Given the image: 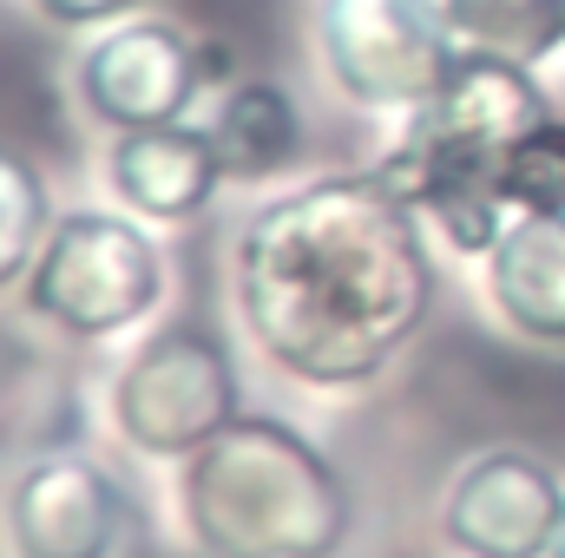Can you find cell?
Masks as SVG:
<instances>
[{
  "label": "cell",
  "instance_id": "1",
  "mask_svg": "<svg viewBox=\"0 0 565 558\" xmlns=\"http://www.w3.org/2000/svg\"><path fill=\"white\" fill-rule=\"evenodd\" d=\"M427 237V217L382 164L309 178L237 230V322L289 382L369 388L434 315L440 270Z\"/></svg>",
  "mask_w": 565,
  "mask_h": 558
},
{
  "label": "cell",
  "instance_id": "2",
  "mask_svg": "<svg viewBox=\"0 0 565 558\" xmlns=\"http://www.w3.org/2000/svg\"><path fill=\"white\" fill-rule=\"evenodd\" d=\"M178 519L204 558H335L355 493L296 420L237 415L178 466Z\"/></svg>",
  "mask_w": 565,
  "mask_h": 558
},
{
  "label": "cell",
  "instance_id": "3",
  "mask_svg": "<svg viewBox=\"0 0 565 558\" xmlns=\"http://www.w3.org/2000/svg\"><path fill=\"white\" fill-rule=\"evenodd\" d=\"M546 119H553V99L540 86V66L460 53L440 93L408 112L382 171L408 191V204L447 250L487 257L513 224V211L500 204V164Z\"/></svg>",
  "mask_w": 565,
  "mask_h": 558
},
{
  "label": "cell",
  "instance_id": "4",
  "mask_svg": "<svg viewBox=\"0 0 565 558\" xmlns=\"http://www.w3.org/2000/svg\"><path fill=\"white\" fill-rule=\"evenodd\" d=\"M164 296V257L126 211H66L53 217L33 277L20 282L26 315L73 342H106L145 322Z\"/></svg>",
  "mask_w": 565,
  "mask_h": 558
},
{
  "label": "cell",
  "instance_id": "5",
  "mask_svg": "<svg viewBox=\"0 0 565 558\" xmlns=\"http://www.w3.org/2000/svg\"><path fill=\"white\" fill-rule=\"evenodd\" d=\"M113 427L145 460H191L244 415V375L204 322L151 329L113 375Z\"/></svg>",
  "mask_w": 565,
  "mask_h": 558
},
{
  "label": "cell",
  "instance_id": "6",
  "mask_svg": "<svg viewBox=\"0 0 565 558\" xmlns=\"http://www.w3.org/2000/svg\"><path fill=\"white\" fill-rule=\"evenodd\" d=\"M316 53L362 112H415L460 60L440 0H316Z\"/></svg>",
  "mask_w": 565,
  "mask_h": 558
},
{
  "label": "cell",
  "instance_id": "7",
  "mask_svg": "<svg viewBox=\"0 0 565 558\" xmlns=\"http://www.w3.org/2000/svg\"><path fill=\"white\" fill-rule=\"evenodd\" d=\"M73 86L106 132H145V126L191 119L211 73H204V46L178 20H119L79 53Z\"/></svg>",
  "mask_w": 565,
  "mask_h": 558
},
{
  "label": "cell",
  "instance_id": "8",
  "mask_svg": "<svg viewBox=\"0 0 565 558\" xmlns=\"http://www.w3.org/2000/svg\"><path fill=\"white\" fill-rule=\"evenodd\" d=\"M565 526V480L526 447H480L440 493V539L460 558H546Z\"/></svg>",
  "mask_w": 565,
  "mask_h": 558
},
{
  "label": "cell",
  "instance_id": "9",
  "mask_svg": "<svg viewBox=\"0 0 565 558\" xmlns=\"http://www.w3.org/2000/svg\"><path fill=\"white\" fill-rule=\"evenodd\" d=\"M7 558H113L126 539V493L93 453H40L0 493Z\"/></svg>",
  "mask_w": 565,
  "mask_h": 558
},
{
  "label": "cell",
  "instance_id": "10",
  "mask_svg": "<svg viewBox=\"0 0 565 558\" xmlns=\"http://www.w3.org/2000/svg\"><path fill=\"white\" fill-rule=\"evenodd\" d=\"M106 184L145 224H191L217 204V191L231 178H224L211 126L171 119V126H145V132H113Z\"/></svg>",
  "mask_w": 565,
  "mask_h": 558
},
{
  "label": "cell",
  "instance_id": "11",
  "mask_svg": "<svg viewBox=\"0 0 565 558\" xmlns=\"http://www.w3.org/2000/svg\"><path fill=\"white\" fill-rule=\"evenodd\" d=\"M487 302L520 342L565 348V211H520L500 230L487 250Z\"/></svg>",
  "mask_w": 565,
  "mask_h": 558
},
{
  "label": "cell",
  "instance_id": "12",
  "mask_svg": "<svg viewBox=\"0 0 565 558\" xmlns=\"http://www.w3.org/2000/svg\"><path fill=\"white\" fill-rule=\"evenodd\" d=\"M211 139L231 184H270L302 158V106L277 79H237L217 93Z\"/></svg>",
  "mask_w": 565,
  "mask_h": 558
},
{
  "label": "cell",
  "instance_id": "13",
  "mask_svg": "<svg viewBox=\"0 0 565 558\" xmlns=\"http://www.w3.org/2000/svg\"><path fill=\"white\" fill-rule=\"evenodd\" d=\"M460 53L546 66L565 46V0H440Z\"/></svg>",
  "mask_w": 565,
  "mask_h": 558
},
{
  "label": "cell",
  "instance_id": "14",
  "mask_svg": "<svg viewBox=\"0 0 565 558\" xmlns=\"http://www.w3.org/2000/svg\"><path fill=\"white\" fill-rule=\"evenodd\" d=\"M46 230H53V191H46L40 164L26 151L0 144V296L33 277Z\"/></svg>",
  "mask_w": 565,
  "mask_h": 558
},
{
  "label": "cell",
  "instance_id": "15",
  "mask_svg": "<svg viewBox=\"0 0 565 558\" xmlns=\"http://www.w3.org/2000/svg\"><path fill=\"white\" fill-rule=\"evenodd\" d=\"M500 204L520 211H565V119L553 112L546 126H533L526 139L507 151L500 164Z\"/></svg>",
  "mask_w": 565,
  "mask_h": 558
},
{
  "label": "cell",
  "instance_id": "16",
  "mask_svg": "<svg viewBox=\"0 0 565 558\" xmlns=\"http://www.w3.org/2000/svg\"><path fill=\"white\" fill-rule=\"evenodd\" d=\"M53 26H66V33H93V26H119V20H132L145 0H33Z\"/></svg>",
  "mask_w": 565,
  "mask_h": 558
},
{
  "label": "cell",
  "instance_id": "17",
  "mask_svg": "<svg viewBox=\"0 0 565 558\" xmlns=\"http://www.w3.org/2000/svg\"><path fill=\"white\" fill-rule=\"evenodd\" d=\"M546 558H565V526H559V539H553V552H546Z\"/></svg>",
  "mask_w": 565,
  "mask_h": 558
}]
</instances>
